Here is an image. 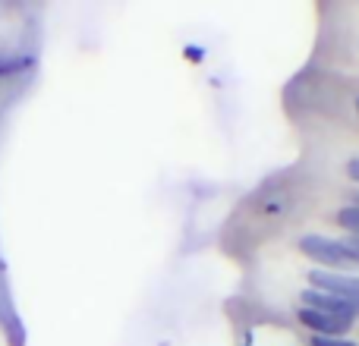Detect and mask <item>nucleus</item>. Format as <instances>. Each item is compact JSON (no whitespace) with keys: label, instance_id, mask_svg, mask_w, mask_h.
Listing matches in <instances>:
<instances>
[{"label":"nucleus","instance_id":"nucleus-8","mask_svg":"<svg viewBox=\"0 0 359 346\" xmlns=\"http://www.w3.org/2000/svg\"><path fill=\"white\" fill-rule=\"evenodd\" d=\"M186 50H189L192 60H202V48H186Z\"/></svg>","mask_w":359,"mask_h":346},{"label":"nucleus","instance_id":"nucleus-7","mask_svg":"<svg viewBox=\"0 0 359 346\" xmlns=\"http://www.w3.org/2000/svg\"><path fill=\"white\" fill-rule=\"evenodd\" d=\"M347 177L353 179V183H359V158H350L347 161Z\"/></svg>","mask_w":359,"mask_h":346},{"label":"nucleus","instance_id":"nucleus-3","mask_svg":"<svg viewBox=\"0 0 359 346\" xmlns=\"http://www.w3.org/2000/svg\"><path fill=\"white\" fill-rule=\"evenodd\" d=\"M303 309H316V312H328V315H337V318H350L356 321L359 315V299H344V296H331V293H318V290H303L299 296Z\"/></svg>","mask_w":359,"mask_h":346},{"label":"nucleus","instance_id":"nucleus-6","mask_svg":"<svg viewBox=\"0 0 359 346\" xmlns=\"http://www.w3.org/2000/svg\"><path fill=\"white\" fill-rule=\"evenodd\" d=\"M341 242H344V246L350 249V255H353V258L359 261V236H353V233H350L347 240H341Z\"/></svg>","mask_w":359,"mask_h":346},{"label":"nucleus","instance_id":"nucleus-4","mask_svg":"<svg viewBox=\"0 0 359 346\" xmlns=\"http://www.w3.org/2000/svg\"><path fill=\"white\" fill-rule=\"evenodd\" d=\"M299 324L312 331V337H344L353 321L350 318H337V315H328V312H316V309H299L297 312Z\"/></svg>","mask_w":359,"mask_h":346},{"label":"nucleus","instance_id":"nucleus-5","mask_svg":"<svg viewBox=\"0 0 359 346\" xmlns=\"http://www.w3.org/2000/svg\"><path fill=\"white\" fill-rule=\"evenodd\" d=\"M309 346H356V343L344 340V337H312Z\"/></svg>","mask_w":359,"mask_h":346},{"label":"nucleus","instance_id":"nucleus-10","mask_svg":"<svg viewBox=\"0 0 359 346\" xmlns=\"http://www.w3.org/2000/svg\"><path fill=\"white\" fill-rule=\"evenodd\" d=\"M356 111H359V98H356Z\"/></svg>","mask_w":359,"mask_h":346},{"label":"nucleus","instance_id":"nucleus-9","mask_svg":"<svg viewBox=\"0 0 359 346\" xmlns=\"http://www.w3.org/2000/svg\"><path fill=\"white\" fill-rule=\"evenodd\" d=\"M347 198H350V205H353V208H359V189H356V192H350Z\"/></svg>","mask_w":359,"mask_h":346},{"label":"nucleus","instance_id":"nucleus-1","mask_svg":"<svg viewBox=\"0 0 359 346\" xmlns=\"http://www.w3.org/2000/svg\"><path fill=\"white\" fill-rule=\"evenodd\" d=\"M299 252L309 255L312 261H318V265H325V271H344L350 274L359 261L350 255V249L344 246L341 240H331V236H318V233H309L299 240Z\"/></svg>","mask_w":359,"mask_h":346},{"label":"nucleus","instance_id":"nucleus-2","mask_svg":"<svg viewBox=\"0 0 359 346\" xmlns=\"http://www.w3.org/2000/svg\"><path fill=\"white\" fill-rule=\"evenodd\" d=\"M309 284H312V290H318V293H331V296H344V299H359V274L316 268V271H309Z\"/></svg>","mask_w":359,"mask_h":346}]
</instances>
